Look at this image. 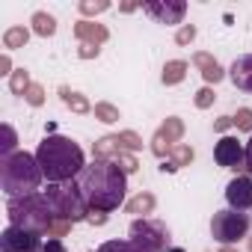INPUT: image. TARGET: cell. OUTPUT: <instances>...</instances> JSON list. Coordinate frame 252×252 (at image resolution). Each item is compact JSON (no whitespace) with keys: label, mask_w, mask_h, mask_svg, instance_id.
Instances as JSON below:
<instances>
[{"label":"cell","mask_w":252,"mask_h":252,"mask_svg":"<svg viewBox=\"0 0 252 252\" xmlns=\"http://www.w3.org/2000/svg\"><path fill=\"white\" fill-rule=\"evenodd\" d=\"M42 234L18 228V225H6L3 234H0V249L3 252H39L42 249Z\"/></svg>","instance_id":"cell-10"},{"label":"cell","mask_w":252,"mask_h":252,"mask_svg":"<svg viewBox=\"0 0 252 252\" xmlns=\"http://www.w3.org/2000/svg\"><path fill=\"white\" fill-rule=\"evenodd\" d=\"M24 101H27L30 107H42V104H45V86H42V83H33V86L24 92Z\"/></svg>","instance_id":"cell-35"},{"label":"cell","mask_w":252,"mask_h":252,"mask_svg":"<svg viewBox=\"0 0 252 252\" xmlns=\"http://www.w3.org/2000/svg\"><path fill=\"white\" fill-rule=\"evenodd\" d=\"M95 252H143V249H137L131 240H104Z\"/></svg>","instance_id":"cell-29"},{"label":"cell","mask_w":252,"mask_h":252,"mask_svg":"<svg viewBox=\"0 0 252 252\" xmlns=\"http://www.w3.org/2000/svg\"><path fill=\"white\" fill-rule=\"evenodd\" d=\"M228 77L240 92H252V54L237 57L231 63V68H228Z\"/></svg>","instance_id":"cell-14"},{"label":"cell","mask_w":252,"mask_h":252,"mask_svg":"<svg viewBox=\"0 0 252 252\" xmlns=\"http://www.w3.org/2000/svg\"><path fill=\"white\" fill-rule=\"evenodd\" d=\"M116 163H119V169H122L125 175H134V172L140 169V160H137V155H131V152H122V155L116 158Z\"/></svg>","instance_id":"cell-31"},{"label":"cell","mask_w":252,"mask_h":252,"mask_svg":"<svg viewBox=\"0 0 252 252\" xmlns=\"http://www.w3.org/2000/svg\"><path fill=\"white\" fill-rule=\"evenodd\" d=\"M158 131H160L172 146H178V143L184 140V131H187V128H184V119H178V116H166Z\"/></svg>","instance_id":"cell-22"},{"label":"cell","mask_w":252,"mask_h":252,"mask_svg":"<svg viewBox=\"0 0 252 252\" xmlns=\"http://www.w3.org/2000/svg\"><path fill=\"white\" fill-rule=\"evenodd\" d=\"M231 119H234V128H237V131L252 134V110H249V107H240Z\"/></svg>","instance_id":"cell-32"},{"label":"cell","mask_w":252,"mask_h":252,"mask_svg":"<svg viewBox=\"0 0 252 252\" xmlns=\"http://www.w3.org/2000/svg\"><path fill=\"white\" fill-rule=\"evenodd\" d=\"M128 234H131L128 240L143 252H169V228L160 220H152V217L134 220Z\"/></svg>","instance_id":"cell-7"},{"label":"cell","mask_w":252,"mask_h":252,"mask_svg":"<svg viewBox=\"0 0 252 252\" xmlns=\"http://www.w3.org/2000/svg\"><path fill=\"white\" fill-rule=\"evenodd\" d=\"M196 24H184V27H178V33H175V45H181V48H187V45H193L196 42Z\"/></svg>","instance_id":"cell-33"},{"label":"cell","mask_w":252,"mask_h":252,"mask_svg":"<svg viewBox=\"0 0 252 252\" xmlns=\"http://www.w3.org/2000/svg\"><path fill=\"white\" fill-rule=\"evenodd\" d=\"M92 155H95V160H116V158L122 155L119 137H116V134H107V137L95 140V146H92Z\"/></svg>","instance_id":"cell-19"},{"label":"cell","mask_w":252,"mask_h":252,"mask_svg":"<svg viewBox=\"0 0 252 252\" xmlns=\"http://www.w3.org/2000/svg\"><path fill=\"white\" fill-rule=\"evenodd\" d=\"M12 71H15V68H12V57L3 54V57H0V74H9V77H12Z\"/></svg>","instance_id":"cell-40"},{"label":"cell","mask_w":252,"mask_h":252,"mask_svg":"<svg viewBox=\"0 0 252 252\" xmlns=\"http://www.w3.org/2000/svg\"><path fill=\"white\" fill-rule=\"evenodd\" d=\"M45 199L54 211L57 220H68V222H80L89 217V205L86 199L80 196V187L77 181H65V184H48L45 190Z\"/></svg>","instance_id":"cell-5"},{"label":"cell","mask_w":252,"mask_h":252,"mask_svg":"<svg viewBox=\"0 0 252 252\" xmlns=\"http://www.w3.org/2000/svg\"><path fill=\"white\" fill-rule=\"evenodd\" d=\"M98 54H101L98 45H80V48H77V57H80V60H95Z\"/></svg>","instance_id":"cell-36"},{"label":"cell","mask_w":252,"mask_h":252,"mask_svg":"<svg viewBox=\"0 0 252 252\" xmlns=\"http://www.w3.org/2000/svg\"><path fill=\"white\" fill-rule=\"evenodd\" d=\"M246 172L252 175V137H249V143H246Z\"/></svg>","instance_id":"cell-41"},{"label":"cell","mask_w":252,"mask_h":252,"mask_svg":"<svg viewBox=\"0 0 252 252\" xmlns=\"http://www.w3.org/2000/svg\"><path fill=\"white\" fill-rule=\"evenodd\" d=\"M149 149H152V155H155V158H160V160H166V158L172 155V149H175V146H172V143H169V140H166V137H163L160 131H155V137H152V143H149Z\"/></svg>","instance_id":"cell-27"},{"label":"cell","mask_w":252,"mask_h":252,"mask_svg":"<svg viewBox=\"0 0 252 252\" xmlns=\"http://www.w3.org/2000/svg\"><path fill=\"white\" fill-rule=\"evenodd\" d=\"M246 246H249V252H252V234H249V237H246Z\"/></svg>","instance_id":"cell-44"},{"label":"cell","mask_w":252,"mask_h":252,"mask_svg":"<svg viewBox=\"0 0 252 252\" xmlns=\"http://www.w3.org/2000/svg\"><path fill=\"white\" fill-rule=\"evenodd\" d=\"M214 101H217V95H214V86H202V89L196 92V98H193L196 110H211V107H214Z\"/></svg>","instance_id":"cell-30"},{"label":"cell","mask_w":252,"mask_h":252,"mask_svg":"<svg viewBox=\"0 0 252 252\" xmlns=\"http://www.w3.org/2000/svg\"><path fill=\"white\" fill-rule=\"evenodd\" d=\"M86 222H89V225H104V222H107V214H104V211H89Z\"/></svg>","instance_id":"cell-39"},{"label":"cell","mask_w":252,"mask_h":252,"mask_svg":"<svg viewBox=\"0 0 252 252\" xmlns=\"http://www.w3.org/2000/svg\"><path fill=\"white\" fill-rule=\"evenodd\" d=\"M116 137H119V146H122V152H131V155L143 152V137H140L137 131H119Z\"/></svg>","instance_id":"cell-26"},{"label":"cell","mask_w":252,"mask_h":252,"mask_svg":"<svg viewBox=\"0 0 252 252\" xmlns=\"http://www.w3.org/2000/svg\"><path fill=\"white\" fill-rule=\"evenodd\" d=\"M92 113H95V119H98V122H104V125H116V122L122 119L119 107H116V104H110V101H98Z\"/></svg>","instance_id":"cell-25"},{"label":"cell","mask_w":252,"mask_h":252,"mask_svg":"<svg viewBox=\"0 0 252 252\" xmlns=\"http://www.w3.org/2000/svg\"><path fill=\"white\" fill-rule=\"evenodd\" d=\"M155 208H158V196L149 193V190H143V193H137V196H131L125 202V211L134 214V220H143V217L155 214Z\"/></svg>","instance_id":"cell-16"},{"label":"cell","mask_w":252,"mask_h":252,"mask_svg":"<svg viewBox=\"0 0 252 252\" xmlns=\"http://www.w3.org/2000/svg\"><path fill=\"white\" fill-rule=\"evenodd\" d=\"M249 228H252V217L246 211H234V208L217 211L211 220V237L220 246H234L237 240L249 237Z\"/></svg>","instance_id":"cell-6"},{"label":"cell","mask_w":252,"mask_h":252,"mask_svg":"<svg viewBox=\"0 0 252 252\" xmlns=\"http://www.w3.org/2000/svg\"><path fill=\"white\" fill-rule=\"evenodd\" d=\"M36 160H39L42 175L48 178V184L74 181L86 169L83 149L71 137H63V134H48L36 149Z\"/></svg>","instance_id":"cell-2"},{"label":"cell","mask_w":252,"mask_h":252,"mask_svg":"<svg viewBox=\"0 0 252 252\" xmlns=\"http://www.w3.org/2000/svg\"><path fill=\"white\" fill-rule=\"evenodd\" d=\"M80 196L86 199L89 211H116L119 205H125L128 199V175L119 169L116 160H95L89 163L77 178Z\"/></svg>","instance_id":"cell-1"},{"label":"cell","mask_w":252,"mask_h":252,"mask_svg":"<svg viewBox=\"0 0 252 252\" xmlns=\"http://www.w3.org/2000/svg\"><path fill=\"white\" fill-rule=\"evenodd\" d=\"M39 252H68V249L63 246V240H45Z\"/></svg>","instance_id":"cell-38"},{"label":"cell","mask_w":252,"mask_h":252,"mask_svg":"<svg viewBox=\"0 0 252 252\" xmlns=\"http://www.w3.org/2000/svg\"><path fill=\"white\" fill-rule=\"evenodd\" d=\"M6 217H9V225H18V228H27V231H36V234H48L51 222L57 220L45 193H30V196H18V199H9L6 202Z\"/></svg>","instance_id":"cell-4"},{"label":"cell","mask_w":252,"mask_h":252,"mask_svg":"<svg viewBox=\"0 0 252 252\" xmlns=\"http://www.w3.org/2000/svg\"><path fill=\"white\" fill-rule=\"evenodd\" d=\"M193 160H196V152H193L187 143H178V146L172 149V155H169L166 160H160V172H178V169L190 166Z\"/></svg>","instance_id":"cell-15"},{"label":"cell","mask_w":252,"mask_h":252,"mask_svg":"<svg viewBox=\"0 0 252 252\" xmlns=\"http://www.w3.org/2000/svg\"><path fill=\"white\" fill-rule=\"evenodd\" d=\"M60 98H63V104H65L71 113H77V116H86V113L95 110L86 95H80V92H74V89H68V86H60Z\"/></svg>","instance_id":"cell-18"},{"label":"cell","mask_w":252,"mask_h":252,"mask_svg":"<svg viewBox=\"0 0 252 252\" xmlns=\"http://www.w3.org/2000/svg\"><path fill=\"white\" fill-rule=\"evenodd\" d=\"M225 202L234 211H249L252 208V178H246V175L231 178L225 187Z\"/></svg>","instance_id":"cell-11"},{"label":"cell","mask_w":252,"mask_h":252,"mask_svg":"<svg viewBox=\"0 0 252 252\" xmlns=\"http://www.w3.org/2000/svg\"><path fill=\"white\" fill-rule=\"evenodd\" d=\"M119 9H122V12H137V9H140V6H137V3H122V6H119Z\"/></svg>","instance_id":"cell-42"},{"label":"cell","mask_w":252,"mask_h":252,"mask_svg":"<svg viewBox=\"0 0 252 252\" xmlns=\"http://www.w3.org/2000/svg\"><path fill=\"white\" fill-rule=\"evenodd\" d=\"M143 12H146L155 24H163V27L181 24V27H184L187 3H184V0H149V3H143Z\"/></svg>","instance_id":"cell-9"},{"label":"cell","mask_w":252,"mask_h":252,"mask_svg":"<svg viewBox=\"0 0 252 252\" xmlns=\"http://www.w3.org/2000/svg\"><path fill=\"white\" fill-rule=\"evenodd\" d=\"M77 9H80V15L89 21V15H101V12L110 9V0H80Z\"/></svg>","instance_id":"cell-28"},{"label":"cell","mask_w":252,"mask_h":252,"mask_svg":"<svg viewBox=\"0 0 252 252\" xmlns=\"http://www.w3.org/2000/svg\"><path fill=\"white\" fill-rule=\"evenodd\" d=\"M30 27H33V33H36V36H42V39H51V36L57 33V18H54L51 12L39 9V12H33V18H30Z\"/></svg>","instance_id":"cell-20"},{"label":"cell","mask_w":252,"mask_h":252,"mask_svg":"<svg viewBox=\"0 0 252 252\" xmlns=\"http://www.w3.org/2000/svg\"><path fill=\"white\" fill-rule=\"evenodd\" d=\"M71 225H74V222H68V220H54L45 237H48V240H60V237H65V234L71 231Z\"/></svg>","instance_id":"cell-34"},{"label":"cell","mask_w":252,"mask_h":252,"mask_svg":"<svg viewBox=\"0 0 252 252\" xmlns=\"http://www.w3.org/2000/svg\"><path fill=\"white\" fill-rule=\"evenodd\" d=\"M33 86V80H30V71L27 68H15L12 71V77H9V92L12 95H18V98H24V92Z\"/></svg>","instance_id":"cell-24"},{"label":"cell","mask_w":252,"mask_h":252,"mask_svg":"<svg viewBox=\"0 0 252 252\" xmlns=\"http://www.w3.org/2000/svg\"><path fill=\"white\" fill-rule=\"evenodd\" d=\"M228 128H234V119H231V116H220V119L214 122V131H217V134H222V131H228Z\"/></svg>","instance_id":"cell-37"},{"label":"cell","mask_w":252,"mask_h":252,"mask_svg":"<svg viewBox=\"0 0 252 252\" xmlns=\"http://www.w3.org/2000/svg\"><path fill=\"white\" fill-rule=\"evenodd\" d=\"M187 71H190V63L187 60H169L163 65V71H160V83L163 86H178L187 77Z\"/></svg>","instance_id":"cell-17"},{"label":"cell","mask_w":252,"mask_h":252,"mask_svg":"<svg viewBox=\"0 0 252 252\" xmlns=\"http://www.w3.org/2000/svg\"><path fill=\"white\" fill-rule=\"evenodd\" d=\"M0 134H3V140H0V158L15 155L18 152V134H15V128H12L9 122H3V125H0Z\"/></svg>","instance_id":"cell-23"},{"label":"cell","mask_w":252,"mask_h":252,"mask_svg":"<svg viewBox=\"0 0 252 252\" xmlns=\"http://www.w3.org/2000/svg\"><path fill=\"white\" fill-rule=\"evenodd\" d=\"M169 252H184V249H169Z\"/></svg>","instance_id":"cell-45"},{"label":"cell","mask_w":252,"mask_h":252,"mask_svg":"<svg viewBox=\"0 0 252 252\" xmlns=\"http://www.w3.org/2000/svg\"><path fill=\"white\" fill-rule=\"evenodd\" d=\"M214 160L222 166V169H231V172H240L246 169V146L231 137V134H222L214 146Z\"/></svg>","instance_id":"cell-8"},{"label":"cell","mask_w":252,"mask_h":252,"mask_svg":"<svg viewBox=\"0 0 252 252\" xmlns=\"http://www.w3.org/2000/svg\"><path fill=\"white\" fill-rule=\"evenodd\" d=\"M74 36H77L80 45H98V48H101V45L110 39V30H107L104 24H98V21L80 18V21L74 24Z\"/></svg>","instance_id":"cell-13"},{"label":"cell","mask_w":252,"mask_h":252,"mask_svg":"<svg viewBox=\"0 0 252 252\" xmlns=\"http://www.w3.org/2000/svg\"><path fill=\"white\" fill-rule=\"evenodd\" d=\"M193 65L202 71V77H205V86H214V83H220L228 71L217 63V57L214 54H208V51H196L193 54Z\"/></svg>","instance_id":"cell-12"},{"label":"cell","mask_w":252,"mask_h":252,"mask_svg":"<svg viewBox=\"0 0 252 252\" xmlns=\"http://www.w3.org/2000/svg\"><path fill=\"white\" fill-rule=\"evenodd\" d=\"M220 252H237V246H222Z\"/></svg>","instance_id":"cell-43"},{"label":"cell","mask_w":252,"mask_h":252,"mask_svg":"<svg viewBox=\"0 0 252 252\" xmlns=\"http://www.w3.org/2000/svg\"><path fill=\"white\" fill-rule=\"evenodd\" d=\"M27 42H30V30L24 24H15V27L3 30V48L6 51H21V48H27Z\"/></svg>","instance_id":"cell-21"},{"label":"cell","mask_w":252,"mask_h":252,"mask_svg":"<svg viewBox=\"0 0 252 252\" xmlns=\"http://www.w3.org/2000/svg\"><path fill=\"white\" fill-rule=\"evenodd\" d=\"M42 178H45L42 166H39L36 155H30V152H15L9 158H0V187H3V193L9 199L36 193Z\"/></svg>","instance_id":"cell-3"}]
</instances>
